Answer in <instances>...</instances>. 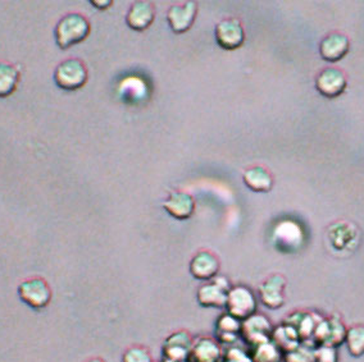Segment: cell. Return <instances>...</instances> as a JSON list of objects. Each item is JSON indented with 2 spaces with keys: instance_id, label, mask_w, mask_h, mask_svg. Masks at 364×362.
Listing matches in <instances>:
<instances>
[{
  "instance_id": "6da1fadb",
  "label": "cell",
  "mask_w": 364,
  "mask_h": 362,
  "mask_svg": "<svg viewBox=\"0 0 364 362\" xmlns=\"http://www.w3.org/2000/svg\"><path fill=\"white\" fill-rule=\"evenodd\" d=\"M90 33L91 23L87 17L78 12H71L58 21L54 28V38L59 49L65 50L85 41Z\"/></svg>"
},
{
  "instance_id": "7a4b0ae2",
  "label": "cell",
  "mask_w": 364,
  "mask_h": 362,
  "mask_svg": "<svg viewBox=\"0 0 364 362\" xmlns=\"http://www.w3.org/2000/svg\"><path fill=\"white\" fill-rule=\"evenodd\" d=\"M87 79L89 71L81 59H65L57 65L54 71V82L62 90H80L86 84Z\"/></svg>"
},
{
  "instance_id": "3957f363",
  "label": "cell",
  "mask_w": 364,
  "mask_h": 362,
  "mask_svg": "<svg viewBox=\"0 0 364 362\" xmlns=\"http://www.w3.org/2000/svg\"><path fill=\"white\" fill-rule=\"evenodd\" d=\"M17 293L21 301L33 310H44L52 302V287L43 277L25 279L18 285Z\"/></svg>"
},
{
  "instance_id": "277c9868",
  "label": "cell",
  "mask_w": 364,
  "mask_h": 362,
  "mask_svg": "<svg viewBox=\"0 0 364 362\" xmlns=\"http://www.w3.org/2000/svg\"><path fill=\"white\" fill-rule=\"evenodd\" d=\"M258 309V300L247 285H232L228 292L225 310L237 320H245L254 315Z\"/></svg>"
},
{
  "instance_id": "5b68a950",
  "label": "cell",
  "mask_w": 364,
  "mask_h": 362,
  "mask_svg": "<svg viewBox=\"0 0 364 362\" xmlns=\"http://www.w3.org/2000/svg\"><path fill=\"white\" fill-rule=\"evenodd\" d=\"M231 287L232 285L226 277L217 275L198 288L196 301L205 309H225Z\"/></svg>"
},
{
  "instance_id": "8992f818",
  "label": "cell",
  "mask_w": 364,
  "mask_h": 362,
  "mask_svg": "<svg viewBox=\"0 0 364 362\" xmlns=\"http://www.w3.org/2000/svg\"><path fill=\"white\" fill-rule=\"evenodd\" d=\"M273 329L272 322L266 315L255 312L241 322L240 338L247 349H250L262 343L269 342L272 339Z\"/></svg>"
},
{
  "instance_id": "52a82bcc",
  "label": "cell",
  "mask_w": 364,
  "mask_h": 362,
  "mask_svg": "<svg viewBox=\"0 0 364 362\" xmlns=\"http://www.w3.org/2000/svg\"><path fill=\"white\" fill-rule=\"evenodd\" d=\"M348 329L345 328L343 320L338 315H332L330 317H323L319 322L314 336H313L312 343L314 347L317 346H330L338 349L345 343V336H346Z\"/></svg>"
},
{
  "instance_id": "ba28073f",
  "label": "cell",
  "mask_w": 364,
  "mask_h": 362,
  "mask_svg": "<svg viewBox=\"0 0 364 362\" xmlns=\"http://www.w3.org/2000/svg\"><path fill=\"white\" fill-rule=\"evenodd\" d=\"M287 280L282 274H272L260 283L258 296L263 306L269 310H279L287 301Z\"/></svg>"
},
{
  "instance_id": "9c48e42d",
  "label": "cell",
  "mask_w": 364,
  "mask_h": 362,
  "mask_svg": "<svg viewBox=\"0 0 364 362\" xmlns=\"http://www.w3.org/2000/svg\"><path fill=\"white\" fill-rule=\"evenodd\" d=\"M194 338L185 329L171 333L162 344V358L172 362H188Z\"/></svg>"
},
{
  "instance_id": "30bf717a",
  "label": "cell",
  "mask_w": 364,
  "mask_h": 362,
  "mask_svg": "<svg viewBox=\"0 0 364 362\" xmlns=\"http://www.w3.org/2000/svg\"><path fill=\"white\" fill-rule=\"evenodd\" d=\"M217 44L225 50H236L245 43V30L240 20L226 18L217 23L215 30Z\"/></svg>"
},
{
  "instance_id": "8fae6325",
  "label": "cell",
  "mask_w": 364,
  "mask_h": 362,
  "mask_svg": "<svg viewBox=\"0 0 364 362\" xmlns=\"http://www.w3.org/2000/svg\"><path fill=\"white\" fill-rule=\"evenodd\" d=\"M198 16V3L185 1L181 4H173L168 8L167 22L172 33L176 35L188 33L196 22Z\"/></svg>"
},
{
  "instance_id": "7c38bea8",
  "label": "cell",
  "mask_w": 364,
  "mask_h": 362,
  "mask_svg": "<svg viewBox=\"0 0 364 362\" xmlns=\"http://www.w3.org/2000/svg\"><path fill=\"white\" fill-rule=\"evenodd\" d=\"M221 269V261L213 251L200 250L190 260L189 270L193 278L202 282L215 279Z\"/></svg>"
},
{
  "instance_id": "4fadbf2b",
  "label": "cell",
  "mask_w": 364,
  "mask_h": 362,
  "mask_svg": "<svg viewBox=\"0 0 364 362\" xmlns=\"http://www.w3.org/2000/svg\"><path fill=\"white\" fill-rule=\"evenodd\" d=\"M225 349L221 343L210 336L194 338L188 362H222Z\"/></svg>"
},
{
  "instance_id": "5bb4252c",
  "label": "cell",
  "mask_w": 364,
  "mask_h": 362,
  "mask_svg": "<svg viewBox=\"0 0 364 362\" xmlns=\"http://www.w3.org/2000/svg\"><path fill=\"white\" fill-rule=\"evenodd\" d=\"M348 86V79L344 72L338 68L328 67L319 73L316 78V89L322 97H340L344 94Z\"/></svg>"
},
{
  "instance_id": "9a60e30c",
  "label": "cell",
  "mask_w": 364,
  "mask_h": 362,
  "mask_svg": "<svg viewBox=\"0 0 364 362\" xmlns=\"http://www.w3.org/2000/svg\"><path fill=\"white\" fill-rule=\"evenodd\" d=\"M328 239L336 251L350 253L359 243V232L350 223L338 221L330 226Z\"/></svg>"
},
{
  "instance_id": "2e32d148",
  "label": "cell",
  "mask_w": 364,
  "mask_h": 362,
  "mask_svg": "<svg viewBox=\"0 0 364 362\" xmlns=\"http://www.w3.org/2000/svg\"><path fill=\"white\" fill-rule=\"evenodd\" d=\"M323 319L317 312L312 311H294L284 320V323L291 325L298 331L301 343L312 344L313 336L319 322Z\"/></svg>"
},
{
  "instance_id": "e0dca14e",
  "label": "cell",
  "mask_w": 364,
  "mask_h": 362,
  "mask_svg": "<svg viewBox=\"0 0 364 362\" xmlns=\"http://www.w3.org/2000/svg\"><path fill=\"white\" fill-rule=\"evenodd\" d=\"M163 209L176 220H188L196 213V199L193 194L176 191L163 201Z\"/></svg>"
},
{
  "instance_id": "ac0fdd59",
  "label": "cell",
  "mask_w": 364,
  "mask_h": 362,
  "mask_svg": "<svg viewBox=\"0 0 364 362\" xmlns=\"http://www.w3.org/2000/svg\"><path fill=\"white\" fill-rule=\"evenodd\" d=\"M156 20V6L150 1H135L126 14V25L136 33L148 30Z\"/></svg>"
},
{
  "instance_id": "d6986e66",
  "label": "cell",
  "mask_w": 364,
  "mask_h": 362,
  "mask_svg": "<svg viewBox=\"0 0 364 362\" xmlns=\"http://www.w3.org/2000/svg\"><path fill=\"white\" fill-rule=\"evenodd\" d=\"M349 49H350V41L344 33H330L319 44L321 57L330 63L341 60L349 53Z\"/></svg>"
},
{
  "instance_id": "ffe728a7",
  "label": "cell",
  "mask_w": 364,
  "mask_h": 362,
  "mask_svg": "<svg viewBox=\"0 0 364 362\" xmlns=\"http://www.w3.org/2000/svg\"><path fill=\"white\" fill-rule=\"evenodd\" d=\"M241 322L236 317H231L228 312H223L217 317L215 325V339L222 346H235L240 338Z\"/></svg>"
},
{
  "instance_id": "44dd1931",
  "label": "cell",
  "mask_w": 364,
  "mask_h": 362,
  "mask_svg": "<svg viewBox=\"0 0 364 362\" xmlns=\"http://www.w3.org/2000/svg\"><path fill=\"white\" fill-rule=\"evenodd\" d=\"M242 181L249 190L258 194L269 192L274 183L271 172L262 165H255L247 169L242 175Z\"/></svg>"
},
{
  "instance_id": "7402d4cb",
  "label": "cell",
  "mask_w": 364,
  "mask_h": 362,
  "mask_svg": "<svg viewBox=\"0 0 364 362\" xmlns=\"http://www.w3.org/2000/svg\"><path fill=\"white\" fill-rule=\"evenodd\" d=\"M22 78L20 65L0 62V99L11 97L16 92Z\"/></svg>"
},
{
  "instance_id": "603a6c76",
  "label": "cell",
  "mask_w": 364,
  "mask_h": 362,
  "mask_svg": "<svg viewBox=\"0 0 364 362\" xmlns=\"http://www.w3.org/2000/svg\"><path fill=\"white\" fill-rule=\"evenodd\" d=\"M273 237L276 243L280 246H285L287 248H296L301 245L303 241V233L300 226L293 221H282L276 226Z\"/></svg>"
},
{
  "instance_id": "cb8c5ba5",
  "label": "cell",
  "mask_w": 364,
  "mask_h": 362,
  "mask_svg": "<svg viewBox=\"0 0 364 362\" xmlns=\"http://www.w3.org/2000/svg\"><path fill=\"white\" fill-rule=\"evenodd\" d=\"M284 353H289L300 346V336L291 325L287 323L274 327L271 339Z\"/></svg>"
},
{
  "instance_id": "d4e9b609",
  "label": "cell",
  "mask_w": 364,
  "mask_h": 362,
  "mask_svg": "<svg viewBox=\"0 0 364 362\" xmlns=\"http://www.w3.org/2000/svg\"><path fill=\"white\" fill-rule=\"evenodd\" d=\"M253 362H285V353L272 341L247 349Z\"/></svg>"
},
{
  "instance_id": "484cf974",
  "label": "cell",
  "mask_w": 364,
  "mask_h": 362,
  "mask_svg": "<svg viewBox=\"0 0 364 362\" xmlns=\"http://www.w3.org/2000/svg\"><path fill=\"white\" fill-rule=\"evenodd\" d=\"M345 344L353 357L364 356V325H354L346 331Z\"/></svg>"
},
{
  "instance_id": "4316f807",
  "label": "cell",
  "mask_w": 364,
  "mask_h": 362,
  "mask_svg": "<svg viewBox=\"0 0 364 362\" xmlns=\"http://www.w3.org/2000/svg\"><path fill=\"white\" fill-rule=\"evenodd\" d=\"M122 362H154L153 356L149 349H146L145 346L141 344H134L130 346L129 349L122 355Z\"/></svg>"
},
{
  "instance_id": "83f0119b",
  "label": "cell",
  "mask_w": 364,
  "mask_h": 362,
  "mask_svg": "<svg viewBox=\"0 0 364 362\" xmlns=\"http://www.w3.org/2000/svg\"><path fill=\"white\" fill-rule=\"evenodd\" d=\"M314 346L300 343L298 349L285 353V362H314Z\"/></svg>"
},
{
  "instance_id": "f1b7e54d",
  "label": "cell",
  "mask_w": 364,
  "mask_h": 362,
  "mask_svg": "<svg viewBox=\"0 0 364 362\" xmlns=\"http://www.w3.org/2000/svg\"><path fill=\"white\" fill-rule=\"evenodd\" d=\"M222 362H253V360L245 349L239 346H231L225 349Z\"/></svg>"
},
{
  "instance_id": "f546056e",
  "label": "cell",
  "mask_w": 364,
  "mask_h": 362,
  "mask_svg": "<svg viewBox=\"0 0 364 362\" xmlns=\"http://www.w3.org/2000/svg\"><path fill=\"white\" fill-rule=\"evenodd\" d=\"M314 362H338V349L330 346H317L314 349Z\"/></svg>"
},
{
  "instance_id": "4dcf8cb0",
  "label": "cell",
  "mask_w": 364,
  "mask_h": 362,
  "mask_svg": "<svg viewBox=\"0 0 364 362\" xmlns=\"http://www.w3.org/2000/svg\"><path fill=\"white\" fill-rule=\"evenodd\" d=\"M90 3L92 7L97 8L99 11H105L113 6L112 0H92Z\"/></svg>"
},
{
  "instance_id": "1f68e13d",
  "label": "cell",
  "mask_w": 364,
  "mask_h": 362,
  "mask_svg": "<svg viewBox=\"0 0 364 362\" xmlns=\"http://www.w3.org/2000/svg\"><path fill=\"white\" fill-rule=\"evenodd\" d=\"M85 362H107L105 358H102V357H98V356H95V357H91L89 360H86Z\"/></svg>"
},
{
  "instance_id": "d6a6232c",
  "label": "cell",
  "mask_w": 364,
  "mask_h": 362,
  "mask_svg": "<svg viewBox=\"0 0 364 362\" xmlns=\"http://www.w3.org/2000/svg\"><path fill=\"white\" fill-rule=\"evenodd\" d=\"M156 362H172V361H167V360H163V358H161V360H159V361H156Z\"/></svg>"
}]
</instances>
